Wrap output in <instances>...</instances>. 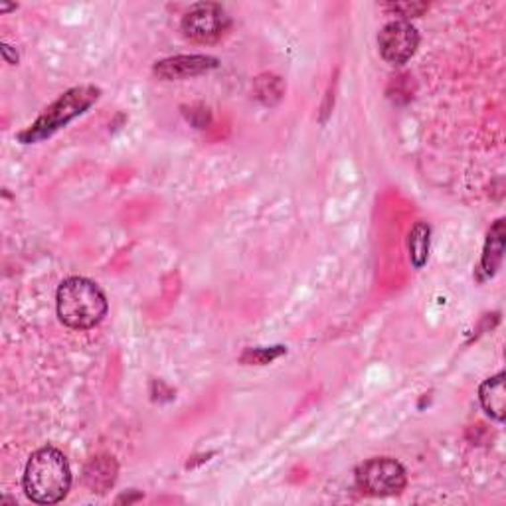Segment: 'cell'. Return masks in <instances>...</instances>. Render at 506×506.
<instances>
[{
    "label": "cell",
    "mask_w": 506,
    "mask_h": 506,
    "mask_svg": "<svg viewBox=\"0 0 506 506\" xmlns=\"http://www.w3.org/2000/svg\"><path fill=\"white\" fill-rule=\"evenodd\" d=\"M24 493L36 504L63 501L71 486V469L66 455L56 447H42L32 453L24 469Z\"/></svg>",
    "instance_id": "6da1fadb"
},
{
    "label": "cell",
    "mask_w": 506,
    "mask_h": 506,
    "mask_svg": "<svg viewBox=\"0 0 506 506\" xmlns=\"http://www.w3.org/2000/svg\"><path fill=\"white\" fill-rule=\"evenodd\" d=\"M255 94H257V99H261L265 105L278 104V101L283 95L281 79L278 76H271V73H268V76L257 78V81H255Z\"/></svg>",
    "instance_id": "7c38bea8"
},
{
    "label": "cell",
    "mask_w": 506,
    "mask_h": 506,
    "mask_svg": "<svg viewBox=\"0 0 506 506\" xmlns=\"http://www.w3.org/2000/svg\"><path fill=\"white\" fill-rule=\"evenodd\" d=\"M429 242H431V228L426 222H418L411 228L408 247H410V260L416 270H421L427 263L429 257Z\"/></svg>",
    "instance_id": "8fae6325"
},
{
    "label": "cell",
    "mask_w": 506,
    "mask_h": 506,
    "mask_svg": "<svg viewBox=\"0 0 506 506\" xmlns=\"http://www.w3.org/2000/svg\"><path fill=\"white\" fill-rule=\"evenodd\" d=\"M356 485L370 496H394L406 489L408 473L392 457H374L356 469Z\"/></svg>",
    "instance_id": "277c9868"
},
{
    "label": "cell",
    "mask_w": 506,
    "mask_h": 506,
    "mask_svg": "<svg viewBox=\"0 0 506 506\" xmlns=\"http://www.w3.org/2000/svg\"><path fill=\"white\" fill-rule=\"evenodd\" d=\"M84 478L91 493H99V494L107 493L115 485V478H117L115 459L107 457V455L91 459L89 465L86 467Z\"/></svg>",
    "instance_id": "9c48e42d"
},
{
    "label": "cell",
    "mask_w": 506,
    "mask_h": 506,
    "mask_svg": "<svg viewBox=\"0 0 506 506\" xmlns=\"http://www.w3.org/2000/svg\"><path fill=\"white\" fill-rule=\"evenodd\" d=\"M386 8L392 11L394 14L403 16V21H406V18L421 16L427 11L429 4L427 3H392V4H386Z\"/></svg>",
    "instance_id": "5bb4252c"
},
{
    "label": "cell",
    "mask_w": 506,
    "mask_h": 506,
    "mask_svg": "<svg viewBox=\"0 0 506 506\" xmlns=\"http://www.w3.org/2000/svg\"><path fill=\"white\" fill-rule=\"evenodd\" d=\"M0 52H3V58H4L6 63H11V66H14V63H18V54L12 52V46L3 44V46H0Z\"/></svg>",
    "instance_id": "9a60e30c"
},
{
    "label": "cell",
    "mask_w": 506,
    "mask_h": 506,
    "mask_svg": "<svg viewBox=\"0 0 506 506\" xmlns=\"http://www.w3.org/2000/svg\"><path fill=\"white\" fill-rule=\"evenodd\" d=\"M99 94L101 91L94 86H79L66 91V94L60 95L38 119H36L34 125H30L26 131L18 135V139L24 145H30L46 139V137H52L54 133L60 131L62 127H66L70 121H73V119L86 113L99 99Z\"/></svg>",
    "instance_id": "3957f363"
},
{
    "label": "cell",
    "mask_w": 506,
    "mask_h": 506,
    "mask_svg": "<svg viewBox=\"0 0 506 506\" xmlns=\"http://www.w3.org/2000/svg\"><path fill=\"white\" fill-rule=\"evenodd\" d=\"M12 8H16V4H0V12H8L12 11Z\"/></svg>",
    "instance_id": "2e32d148"
},
{
    "label": "cell",
    "mask_w": 506,
    "mask_h": 506,
    "mask_svg": "<svg viewBox=\"0 0 506 506\" xmlns=\"http://www.w3.org/2000/svg\"><path fill=\"white\" fill-rule=\"evenodd\" d=\"M378 46L382 58L392 63V66H402L411 60L419 46V34L416 26H411L408 21H394L388 22L380 30Z\"/></svg>",
    "instance_id": "8992f818"
},
{
    "label": "cell",
    "mask_w": 506,
    "mask_h": 506,
    "mask_svg": "<svg viewBox=\"0 0 506 506\" xmlns=\"http://www.w3.org/2000/svg\"><path fill=\"white\" fill-rule=\"evenodd\" d=\"M229 29V16L216 3H198L182 16V32L190 42L214 44Z\"/></svg>",
    "instance_id": "5b68a950"
},
{
    "label": "cell",
    "mask_w": 506,
    "mask_h": 506,
    "mask_svg": "<svg viewBox=\"0 0 506 506\" xmlns=\"http://www.w3.org/2000/svg\"><path fill=\"white\" fill-rule=\"evenodd\" d=\"M220 62L214 56H204V54H192V56H174L154 63L153 73L159 79L172 81V79H187L202 76L216 70Z\"/></svg>",
    "instance_id": "52a82bcc"
},
{
    "label": "cell",
    "mask_w": 506,
    "mask_h": 506,
    "mask_svg": "<svg viewBox=\"0 0 506 506\" xmlns=\"http://www.w3.org/2000/svg\"><path fill=\"white\" fill-rule=\"evenodd\" d=\"M283 346H273V348H250V351H245L242 354V361L244 364H257V366H263V364H270L275 358H279L281 354H285Z\"/></svg>",
    "instance_id": "4fadbf2b"
},
{
    "label": "cell",
    "mask_w": 506,
    "mask_h": 506,
    "mask_svg": "<svg viewBox=\"0 0 506 506\" xmlns=\"http://www.w3.org/2000/svg\"><path fill=\"white\" fill-rule=\"evenodd\" d=\"M504 237H506V229H504V220L501 218L496 220L489 236H486V244L481 260V271L485 273V278H493L496 270L501 268L504 255Z\"/></svg>",
    "instance_id": "30bf717a"
},
{
    "label": "cell",
    "mask_w": 506,
    "mask_h": 506,
    "mask_svg": "<svg viewBox=\"0 0 506 506\" xmlns=\"http://www.w3.org/2000/svg\"><path fill=\"white\" fill-rule=\"evenodd\" d=\"M504 372H499L493 378L485 380L478 388V400L483 410L496 421H502L506 416V388H504Z\"/></svg>",
    "instance_id": "ba28073f"
},
{
    "label": "cell",
    "mask_w": 506,
    "mask_h": 506,
    "mask_svg": "<svg viewBox=\"0 0 506 506\" xmlns=\"http://www.w3.org/2000/svg\"><path fill=\"white\" fill-rule=\"evenodd\" d=\"M58 317L66 327L87 330L99 325L107 315V299L99 285L86 278H70L60 283Z\"/></svg>",
    "instance_id": "7a4b0ae2"
}]
</instances>
